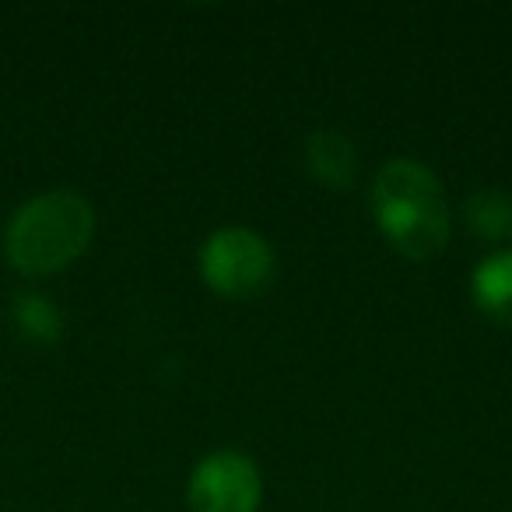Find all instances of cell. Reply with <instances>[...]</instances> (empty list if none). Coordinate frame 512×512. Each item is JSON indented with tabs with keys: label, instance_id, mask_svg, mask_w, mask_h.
<instances>
[{
	"label": "cell",
	"instance_id": "obj_8",
	"mask_svg": "<svg viewBox=\"0 0 512 512\" xmlns=\"http://www.w3.org/2000/svg\"><path fill=\"white\" fill-rule=\"evenodd\" d=\"M467 228L477 239H512V193L509 190H474L463 204Z\"/></svg>",
	"mask_w": 512,
	"mask_h": 512
},
{
	"label": "cell",
	"instance_id": "obj_3",
	"mask_svg": "<svg viewBox=\"0 0 512 512\" xmlns=\"http://www.w3.org/2000/svg\"><path fill=\"white\" fill-rule=\"evenodd\" d=\"M197 260L204 285L225 299H256L271 288L274 271H278V256H274L271 242L239 225L218 228L200 246Z\"/></svg>",
	"mask_w": 512,
	"mask_h": 512
},
{
	"label": "cell",
	"instance_id": "obj_1",
	"mask_svg": "<svg viewBox=\"0 0 512 512\" xmlns=\"http://www.w3.org/2000/svg\"><path fill=\"white\" fill-rule=\"evenodd\" d=\"M95 211L78 190H46L25 200L4 228V256L25 278L60 274L88 249Z\"/></svg>",
	"mask_w": 512,
	"mask_h": 512
},
{
	"label": "cell",
	"instance_id": "obj_4",
	"mask_svg": "<svg viewBox=\"0 0 512 512\" xmlns=\"http://www.w3.org/2000/svg\"><path fill=\"white\" fill-rule=\"evenodd\" d=\"M260 495H264L260 470L235 449L204 456L186 484L190 512H256Z\"/></svg>",
	"mask_w": 512,
	"mask_h": 512
},
{
	"label": "cell",
	"instance_id": "obj_7",
	"mask_svg": "<svg viewBox=\"0 0 512 512\" xmlns=\"http://www.w3.org/2000/svg\"><path fill=\"white\" fill-rule=\"evenodd\" d=\"M11 320L36 344H57L64 337V313L43 292H18L11 299Z\"/></svg>",
	"mask_w": 512,
	"mask_h": 512
},
{
	"label": "cell",
	"instance_id": "obj_5",
	"mask_svg": "<svg viewBox=\"0 0 512 512\" xmlns=\"http://www.w3.org/2000/svg\"><path fill=\"white\" fill-rule=\"evenodd\" d=\"M470 299L491 323H512V249H498L474 267Z\"/></svg>",
	"mask_w": 512,
	"mask_h": 512
},
{
	"label": "cell",
	"instance_id": "obj_2",
	"mask_svg": "<svg viewBox=\"0 0 512 512\" xmlns=\"http://www.w3.org/2000/svg\"><path fill=\"white\" fill-rule=\"evenodd\" d=\"M372 214L379 232L407 260L439 256L449 239L446 190L428 165L393 158L372 183Z\"/></svg>",
	"mask_w": 512,
	"mask_h": 512
},
{
	"label": "cell",
	"instance_id": "obj_6",
	"mask_svg": "<svg viewBox=\"0 0 512 512\" xmlns=\"http://www.w3.org/2000/svg\"><path fill=\"white\" fill-rule=\"evenodd\" d=\"M306 165H309V176L320 179L323 186H334V190L351 186L358 169L355 144L344 134H337V130H316L306 141Z\"/></svg>",
	"mask_w": 512,
	"mask_h": 512
}]
</instances>
